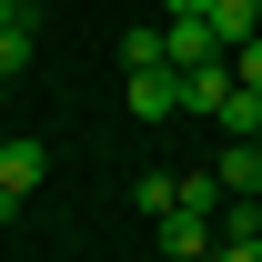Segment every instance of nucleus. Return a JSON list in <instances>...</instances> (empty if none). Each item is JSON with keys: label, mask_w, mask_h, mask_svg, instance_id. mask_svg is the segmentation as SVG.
Instances as JSON below:
<instances>
[{"label": "nucleus", "mask_w": 262, "mask_h": 262, "mask_svg": "<svg viewBox=\"0 0 262 262\" xmlns=\"http://www.w3.org/2000/svg\"><path fill=\"white\" fill-rule=\"evenodd\" d=\"M40 171H51V151H40L31 131H10V141H0V212H10V202H31Z\"/></svg>", "instance_id": "1"}, {"label": "nucleus", "mask_w": 262, "mask_h": 262, "mask_svg": "<svg viewBox=\"0 0 262 262\" xmlns=\"http://www.w3.org/2000/svg\"><path fill=\"white\" fill-rule=\"evenodd\" d=\"M131 111H141V121H171V111H182V71H171V61H141V71H131Z\"/></svg>", "instance_id": "2"}, {"label": "nucleus", "mask_w": 262, "mask_h": 262, "mask_svg": "<svg viewBox=\"0 0 262 262\" xmlns=\"http://www.w3.org/2000/svg\"><path fill=\"white\" fill-rule=\"evenodd\" d=\"M162 61L171 71H202V61H232V51L212 40V20H162Z\"/></svg>", "instance_id": "3"}, {"label": "nucleus", "mask_w": 262, "mask_h": 262, "mask_svg": "<svg viewBox=\"0 0 262 262\" xmlns=\"http://www.w3.org/2000/svg\"><path fill=\"white\" fill-rule=\"evenodd\" d=\"M212 242H222L212 212H162V252H171V262H212Z\"/></svg>", "instance_id": "4"}, {"label": "nucleus", "mask_w": 262, "mask_h": 262, "mask_svg": "<svg viewBox=\"0 0 262 262\" xmlns=\"http://www.w3.org/2000/svg\"><path fill=\"white\" fill-rule=\"evenodd\" d=\"M222 101H232V61H202V71H182V111H202V121H212Z\"/></svg>", "instance_id": "5"}, {"label": "nucleus", "mask_w": 262, "mask_h": 262, "mask_svg": "<svg viewBox=\"0 0 262 262\" xmlns=\"http://www.w3.org/2000/svg\"><path fill=\"white\" fill-rule=\"evenodd\" d=\"M212 171H222V192H232V202H262V141H232Z\"/></svg>", "instance_id": "6"}, {"label": "nucleus", "mask_w": 262, "mask_h": 262, "mask_svg": "<svg viewBox=\"0 0 262 262\" xmlns=\"http://www.w3.org/2000/svg\"><path fill=\"white\" fill-rule=\"evenodd\" d=\"M202 20H212V40H222V51H242V40L262 31V0H212Z\"/></svg>", "instance_id": "7"}, {"label": "nucleus", "mask_w": 262, "mask_h": 262, "mask_svg": "<svg viewBox=\"0 0 262 262\" xmlns=\"http://www.w3.org/2000/svg\"><path fill=\"white\" fill-rule=\"evenodd\" d=\"M212 121H222L232 141H262V91H242V81H232V101L212 111Z\"/></svg>", "instance_id": "8"}, {"label": "nucleus", "mask_w": 262, "mask_h": 262, "mask_svg": "<svg viewBox=\"0 0 262 262\" xmlns=\"http://www.w3.org/2000/svg\"><path fill=\"white\" fill-rule=\"evenodd\" d=\"M31 51H40L31 20H0V81H20V71H31Z\"/></svg>", "instance_id": "9"}, {"label": "nucleus", "mask_w": 262, "mask_h": 262, "mask_svg": "<svg viewBox=\"0 0 262 262\" xmlns=\"http://www.w3.org/2000/svg\"><path fill=\"white\" fill-rule=\"evenodd\" d=\"M232 81H242V91H262V31L242 40V51H232Z\"/></svg>", "instance_id": "10"}, {"label": "nucleus", "mask_w": 262, "mask_h": 262, "mask_svg": "<svg viewBox=\"0 0 262 262\" xmlns=\"http://www.w3.org/2000/svg\"><path fill=\"white\" fill-rule=\"evenodd\" d=\"M212 262H262V242H212Z\"/></svg>", "instance_id": "11"}, {"label": "nucleus", "mask_w": 262, "mask_h": 262, "mask_svg": "<svg viewBox=\"0 0 262 262\" xmlns=\"http://www.w3.org/2000/svg\"><path fill=\"white\" fill-rule=\"evenodd\" d=\"M162 10H171V20H202V10H212V0H162Z\"/></svg>", "instance_id": "12"}, {"label": "nucleus", "mask_w": 262, "mask_h": 262, "mask_svg": "<svg viewBox=\"0 0 262 262\" xmlns=\"http://www.w3.org/2000/svg\"><path fill=\"white\" fill-rule=\"evenodd\" d=\"M0 20H31V0H0Z\"/></svg>", "instance_id": "13"}]
</instances>
